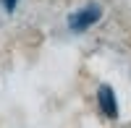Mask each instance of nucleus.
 Returning a JSON list of instances; mask_svg holds the SVG:
<instances>
[{
    "label": "nucleus",
    "instance_id": "obj_1",
    "mask_svg": "<svg viewBox=\"0 0 131 128\" xmlns=\"http://www.w3.org/2000/svg\"><path fill=\"white\" fill-rule=\"evenodd\" d=\"M102 18V5L100 3H86L84 8L73 10L68 16V31L71 34H84V31H89L92 26L100 24Z\"/></svg>",
    "mask_w": 131,
    "mask_h": 128
},
{
    "label": "nucleus",
    "instance_id": "obj_2",
    "mask_svg": "<svg viewBox=\"0 0 131 128\" xmlns=\"http://www.w3.org/2000/svg\"><path fill=\"white\" fill-rule=\"evenodd\" d=\"M97 107H100V112L105 115L107 120H118V115H121V107H118V97H115L113 86L102 84V86L97 89Z\"/></svg>",
    "mask_w": 131,
    "mask_h": 128
},
{
    "label": "nucleus",
    "instance_id": "obj_3",
    "mask_svg": "<svg viewBox=\"0 0 131 128\" xmlns=\"http://www.w3.org/2000/svg\"><path fill=\"white\" fill-rule=\"evenodd\" d=\"M18 3H21V0H0V5H3V10H5V13L10 16V13H13V10L18 8Z\"/></svg>",
    "mask_w": 131,
    "mask_h": 128
}]
</instances>
